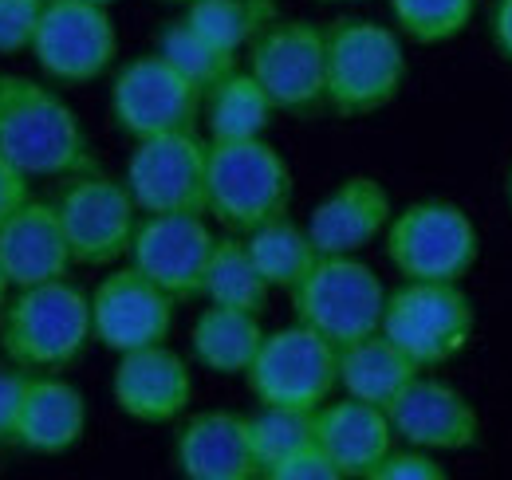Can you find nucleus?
Segmentation results:
<instances>
[{
  "label": "nucleus",
  "instance_id": "obj_1",
  "mask_svg": "<svg viewBox=\"0 0 512 480\" xmlns=\"http://www.w3.org/2000/svg\"><path fill=\"white\" fill-rule=\"evenodd\" d=\"M0 158L28 181L95 170V150L64 95L40 79L0 71Z\"/></svg>",
  "mask_w": 512,
  "mask_h": 480
},
{
  "label": "nucleus",
  "instance_id": "obj_2",
  "mask_svg": "<svg viewBox=\"0 0 512 480\" xmlns=\"http://www.w3.org/2000/svg\"><path fill=\"white\" fill-rule=\"evenodd\" d=\"M95 343L91 296L71 280L12 288L0 307V355L24 374H64Z\"/></svg>",
  "mask_w": 512,
  "mask_h": 480
},
{
  "label": "nucleus",
  "instance_id": "obj_3",
  "mask_svg": "<svg viewBox=\"0 0 512 480\" xmlns=\"http://www.w3.org/2000/svg\"><path fill=\"white\" fill-rule=\"evenodd\" d=\"M296 181L292 166L268 138L209 142L205 170V217L225 233H253L264 221H276L292 209Z\"/></svg>",
  "mask_w": 512,
  "mask_h": 480
},
{
  "label": "nucleus",
  "instance_id": "obj_4",
  "mask_svg": "<svg viewBox=\"0 0 512 480\" xmlns=\"http://www.w3.org/2000/svg\"><path fill=\"white\" fill-rule=\"evenodd\" d=\"M327 40V111L367 119L390 107L406 83L402 36L367 16H339L323 28Z\"/></svg>",
  "mask_w": 512,
  "mask_h": 480
},
{
  "label": "nucleus",
  "instance_id": "obj_5",
  "mask_svg": "<svg viewBox=\"0 0 512 480\" xmlns=\"http://www.w3.org/2000/svg\"><path fill=\"white\" fill-rule=\"evenodd\" d=\"M386 260L402 280L461 284L477 264L481 237L469 213L453 201H414L386 225Z\"/></svg>",
  "mask_w": 512,
  "mask_h": 480
},
{
  "label": "nucleus",
  "instance_id": "obj_6",
  "mask_svg": "<svg viewBox=\"0 0 512 480\" xmlns=\"http://www.w3.org/2000/svg\"><path fill=\"white\" fill-rule=\"evenodd\" d=\"M288 296L296 323L312 327L331 347H347L383 327L386 284L359 256H320Z\"/></svg>",
  "mask_w": 512,
  "mask_h": 480
},
{
  "label": "nucleus",
  "instance_id": "obj_7",
  "mask_svg": "<svg viewBox=\"0 0 512 480\" xmlns=\"http://www.w3.org/2000/svg\"><path fill=\"white\" fill-rule=\"evenodd\" d=\"M473 323H477V311L461 284L402 280L394 292H386L379 331L422 370H434L469 347Z\"/></svg>",
  "mask_w": 512,
  "mask_h": 480
},
{
  "label": "nucleus",
  "instance_id": "obj_8",
  "mask_svg": "<svg viewBox=\"0 0 512 480\" xmlns=\"http://www.w3.org/2000/svg\"><path fill=\"white\" fill-rule=\"evenodd\" d=\"M245 382L260 406L308 410L316 414L339 386V347H331L304 323L264 331Z\"/></svg>",
  "mask_w": 512,
  "mask_h": 480
},
{
  "label": "nucleus",
  "instance_id": "obj_9",
  "mask_svg": "<svg viewBox=\"0 0 512 480\" xmlns=\"http://www.w3.org/2000/svg\"><path fill=\"white\" fill-rule=\"evenodd\" d=\"M56 213L64 225L71 260L83 268L119 264L130 252V240L142 217L127 181L103 174L99 166L67 178L64 193L56 197Z\"/></svg>",
  "mask_w": 512,
  "mask_h": 480
},
{
  "label": "nucleus",
  "instance_id": "obj_10",
  "mask_svg": "<svg viewBox=\"0 0 512 480\" xmlns=\"http://www.w3.org/2000/svg\"><path fill=\"white\" fill-rule=\"evenodd\" d=\"M249 71L276 111L316 115L327 107V40L312 20H276L249 44Z\"/></svg>",
  "mask_w": 512,
  "mask_h": 480
},
{
  "label": "nucleus",
  "instance_id": "obj_11",
  "mask_svg": "<svg viewBox=\"0 0 512 480\" xmlns=\"http://www.w3.org/2000/svg\"><path fill=\"white\" fill-rule=\"evenodd\" d=\"M28 56L52 83H95L119 56V32L111 8L91 0H48Z\"/></svg>",
  "mask_w": 512,
  "mask_h": 480
},
{
  "label": "nucleus",
  "instance_id": "obj_12",
  "mask_svg": "<svg viewBox=\"0 0 512 480\" xmlns=\"http://www.w3.org/2000/svg\"><path fill=\"white\" fill-rule=\"evenodd\" d=\"M201 87H193L182 71H174L158 52L119 67L111 79V122L134 138H158L174 130H197L201 122Z\"/></svg>",
  "mask_w": 512,
  "mask_h": 480
},
{
  "label": "nucleus",
  "instance_id": "obj_13",
  "mask_svg": "<svg viewBox=\"0 0 512 480\" xmlns=\"http://www.w3.org/2000/svg\"><path fill=\"white\" fill-rule=\"evenodd\" d=\"M205 170L209 138L174 130L134 142L123 181L138 213H205Z\"/></svg>",
  "mask_w": 512,
  "mask_h": 480
},
{
  "label": "nucleus",
  "instance_id": "obj_14",
  "mask_svg": "<svg viewBox=\"0 0 512 480\" xmlns=\"http://www.w3.org/2000/svg\"><path fill=\"white\" fill-rule=\"evenodd\" d=\"M174 315H178V300L166 288H158L150 276H142L134 264L107 272L91 292L95 343L115 355L166 343L174 331Z\"/></svg>",
  "mask_w": 512,
  "mask_h": 480
},
{
  "label": "nucleus",
  "instance_id": "obj_15",
  "mask_svg": "<svg viewBox=\"0 0 512 480\" xmlns=\"http://www.w3.org/2000/svg\"><path fill=\"white\" fill-rule=\"evenodd\" d=\"M213 240L205 213H142L127 260L178 303L201 300Z\"/></svg>",
  "mask_w": 512,
  "mask_h": 480
},
{
  "label": "nucleus",
  "instance_id": "obj_16",
  "mask_svg": "<svg viewBox=\"0 0 512 480\" xmlns=\"http://www.w3.org/2000/svg\"><path fill=\"white\" fill-rule=\"evenodd\" d=\"M386 418L394 437H402L406 445L430 449V453H461L477 445L481 418L473 410V402L449 386L442 378H410L402 386V394L386 406Z\"/></svg>",
  "mask_w": 512,
  "mask_h": 480
},
{
  "label": "nucleus",
  "instance_id": "obj_17",
  "mask_svg": "<svg viewBox=\"0 0 512 480\" xmlns=\"http://www.w3.org/2000/svg\"><path fill=\"white\" fill-rule=\"evenodd\" d=\"M111 398H115L119 414H127L138 425H170L190 410V362L170 343L127 351V355H119V366L111 374Z\"/></svg>",
  "mask_w": 512,
  "mask_h": 480
},
{
  "label": "nucleus",
  "instance_id": "obj_18",
  "mask_svg": "<svg viewBox=\"0 0 512 480\" xmlns=\"http://www.w3.org/2000/svg\"><path fill=\"white\" fill-rule=\"evenodd\" d=\"M394 217L390 189L371 174L343 178L308 217V233L320 256H359L371 240L386 233Z\"/></svg>",
  "mask_w": 512,
  "mask_h": 480
},
{
  "label": "nucleus",
  "instance_id": "obj_19",
  "mask_svg": "<svg viewBox=\"0 0 512 480\" xmlns=\"http://www.w3.org/2000/svg\"><path fill=\"white\" fill-rule=\"evenodd\" d=\"M174 465L186 480H253L256 457L249 418L233 410H201L174 433Z\"/></svg>",
  "mask_w": 512,
  "mask_h": 480
},
{
  "label": "nucleus",
  "instance_id": "obj_20",
  "mask_svg": "<svg viewBox=\"0 0 512 480\" xmlns=\"http://www.w3.org/2000/svg\"><path fill=\"white\" fill-rule=\"evenodd\" d=\"M0 264H4V272L12 280V288L64 280L75 260H71V248H67L56 201L28 197L0 225Z\"/></svg>",
  "mask_w": 512,
  "mask_h": 480
},
{
  "label": "nucleus",
  "instance_id": "obj_21",
  "mask_svg": "<svg viewBox=\"0 0 512 480\" xmlns=\"http://www.w3.org/2000/svg\"><path fill=\"white\" fill-rule=\"evenodd\" d=\"M316 441L343 480H371L375 465L394 449V429L383 406L343 394L339 402L327 398L316 410Z\"/></svg>",
  "mask_w": 512,
  "mask_h": 480
},
{
  "label": "nucleus",
  "instance_id": "obj_22",
  "mask_svg": "<svg viewBox=\"0 0 512 480\" xmlns=\"http://www.w3.org/2000/svg\"><path fill=\"white\" fill-rule=\"evenodd\" d=\"M87 433V398L64 374H28L16 449L36 457H64Z\"/></svg>",
  "mask_w": 512,
  "mask_h": 480
},
{
  "label": "nucleus",
  "instance_id": "obj_23",
  "mask_svg": "<svg viewBox=\"0 0 512 480\" xmlns=\"http://www.w3.org/2000/svg\"><path fill=\"white\" fill-rule=\"evenodd\" d=\"M418 374H422V366L402 347H394L383 331L339 347V390L347 398H359V402L386 410L402 394V386Z\"/></svg>",
  "mask_w": 512,
  "mask_h": 480
},
{
  "label": "nucleus",
  "instance_id": "obj_24",
  "mask_svg": "<svg viewBox=\"0 0 512 480\" xmlns=\"http://www.w3.org/2000/svg\"><path fill=\"white\" fill-rule=\"evenodd\" d=\"M260 343H264V327H260V315H253V311L209 303L193 319V359L201 362L205 370L221 374V378H245V370L253 366Z\"/></svg>",
  "mask_w": 512,
  "mask_h": 480
},
{
  "label": "nucleus",
  "instance_id": "obj_25",
  "mask_svg": "<svg viewBox=\"0 0 512 480\" xmlns=\"http://www.w3.org/2000/svg\"><path fill=\"white\" fill-rule=\"evenodd\" d=\"M276 115L272 99L256 83L253 71H229L221 83H213L201 99V122L209 130V142H241L264 138L268 122Z\"/></svg>",
  "mask_w": 512,
  "mask_h": 480
},
{
  "label": "nucleus",
  "instance_id": "obj_26",
  "mask_svg": "<svg viewBox=\"0 0 512 480\" xmlns=\"http://www.w3.org/2000/svg\"><path fill=\"white\" fill-rule=\"evenodd\" d=\"M268 296H272V288L256 268L249 240L241 233H225V237L213 240V252H209V264H205V280H201V300L260 315L268 307Z\"/></svg>",
  "mask_w": 512,
  "mask_h": 480
},
{
  "label": "nucleus",
  "instance_id": "obj_27",
  "mask_svg": "<svg viewBox=\"0 0 512 480\" xmlns=\"http://www.w3.org/2000/svg\"><path fill=\"white\" fill-rule=\"evenodd\" d=\"M245 240H249L256 268L272 292H292L312 272V264L320 260V248L308 233V225H296L292 213L264 221L260 229L245 233Z\"/></svg>",
  "mask_w": 512,
  "mask_h": 480
},
{
  "label": "nucleus",
  "instance_id": "obj_28",
  "mask_svg": "<svg viewBox=\"0 0 512 480\" xmlns=\"http://www.w3.org/2000/svg\"><path fill=\"white\" fill-rule=\"evenodd\" d=\"M186 20L213 48L241 56L256 36L280 20V0H193Z\"/></svg>",
  "mask_w": 512,
  "mask_h": 480
},
{
  "label": "nucleus",
  "instance_id": "obj_29",
  "mask_svg": "<svg viewBox=\"0 0 512 480\" xmlns=\"http://www.w3.org/2000/svg\"><path fill=\"white\" fill-rule=\"evenodd\" d=\"M154 52L170 63L174 71H182L193 87H201V95H205L213 83H221L229 71H237V56L213 48L197 28H190L186 16L174 20V24H166V28L158 32V48H154Z\"/></svg>",
  "mask_w": 512,
  "mask_h": 480
},
{
  "label": "nucleus",
  "instance_id": "obj_30",
  "mask_svg": "<svg viewBox=\"0 0 512 480\" xmlns=\"http://www.w3.org/2000/svg\"><path fill=\"white\" fill-rule=\"evenodd\" d=\"M249 437H253L256 473L268 477L280 461H288L296 449L316 441V414L308 410H280V406H260V414L249 418Z\"/></svg>",
  "mask_w": 512,
  "mask_h": 480
},
{
  "label": "nucleus",
  "instance_id": "obj_31",
  "mask_svg": "<svg viewBox=\"0 0 512 480\" xmlns=\"http://www.w3.org/2000/svg\"><path fill=\"white\" fill-rule=\"evenodd\" d=\"M477 12V0H390L398 36L414 44H449L457 40Z\"/></svg>",
  "mask_w": 512,
  "mask_h": 480
},
{
  "label": "nucleus",
  "instance_id": "obj_32",
  "mask_svg": "<svg viewBox=\"0 0 512 480\" xmlns=\"http://www.w3.org/2000/svg\"><path fill=\"white\" fill-rule=\"evenodd\" d=\"M44 4L48 0H0V56H16L32 48Z\"/></svg>",
  "mask_w": 512,
  "mask_h": 480
},
{
  "label": "nucleus",
  "instance_id": "obj_33",
  "mask_svg": "<svg viewBox=\"0 0 512 480\" xmlns=\"http://www.w3.org/2000/svg\"><path fill=\"white\" fill-rule=\"evenodd\" d=\"M371 480H446V465L430 449L406 445V449H390L375 465Z\"/></svg>",
  "mask_w": 512,
  "mask_h": 480
},
{
  "label": "nucleus",
  "instance_id": "obj_34",
  "mask_svg": "<svg viewBox=\"0 0 512 480\" xmlns=\"http://www.w3.org/2000/svg\"><path fill=\"white\" fill-rule=\"evenodd\" d=\"M264 480H343V477H339L335 461L320 449V441H312V445L296 449L288 461H280L276 469H268Z\"/></svg>",
  "mask_w": 512,
  "mask_h": 480
},
{
  "label": "nucleus",
  "instance_id": "obj_35",
  "mask_svg": "<svg viewBox=\"0 0 512 480\" xmlns=\"http://www.w3.org/2000/svg\"><path fill=\"white\" fill-rule=\"evenodd\" d=\"M24 390H28V374L16 366H0V445H16Z\"/></svg>",
  "mask_w": 512,
  "mask_h": 480
},
{
  "label": "nucleus",
  "instance_id": "obj_36",
  "mask_svg": "<svg viewBox=\"0 0 512 480\" xmlns=\"http://www.w3.org/2000/svg\"><path fill=\"white\" fill-rule=\"evenodd\" d=\"M28 197H32V181L24 178L16 166H8V162L0 158V225H4Z\"/></svg>",
  "mask_w": 512,
  "mask_h": 480
},
{
  "label": "nucleus",
  "instance_id": "obj_37",
  "mask_svg": "<svg viewBox=\"0 0 512 480\" xmlns=\"http://www.w3.org/2000/svg\"><path fill=\"white\" fill-rule=\"evenodd\" d=\"M489 32H493V44L501 48V56L512 60V0H497L493 12H489Z\"/></svg>",
  "mask_w": 512,
  "mask_h": 480
},
{
  "label": "nucleus",
  "instance_id": "obj_38",
  "mask_svg": "<svg viewBox=\"0 0 512 480\" xmlns=\"http://www.w3.org/2000/svg\"><path fill=\"white\" fill-rule=\"evenodd\" d=\"M8 296H12V280H8V272H4V264H0V307L8 303Z\"/></svg>",
  "mask_w": 512,
  "mask_h": 480
},
{
  "label": "nucleus",
  "instance_id": "obj_39",
  "mask_svg": "<svg viewBox=\"0 0 512 480\" xmlns=\"http://www.w3.org/2000/svg\"><path fill=\"white\" fill-rule=\"evenodd\" d=\"M320 4H363V0H320Z\"/></svg>",
  "mask_w": 512,
  "mask_h": 480
},
{
  "label": "nucleus",
  "instance_id": "obj_40",
  "mask_svg": "<svg viewBox=\"0 0 512 480\" xmlns=\"http://www.w3.org/2000/svg\"><path fill=\"white\" fill-rule=\"evenodd\" d=\"M91 4H103V8H111V4H119V0H91Z\"/></svg>",
  "mask_w": 512,
  "mask_h": 480
},
{
  "label": "nucleus",
  "instance_id": "obj_41",
  "mask_svg": "<svg viewBox=\"0 0 512 480\" xmlns=\"http://www.w3.org/2000/svg\"><path fill=\"white\" fill-rule=\"evenodd\" d=\"M166 4H193V0H166Z\"/></svg>",
  "mask_w": 512,
  "mask_h": 480
},
{
  "label": "nucleus",
  "instance_id": "obj_42",
  "mask_svg": "<svg viewBox=\"0 0 512 480\" xmlns=\"http://www.w3.org/2000/svg\"><path fill=\"white\" fill-rule=\"evenodd\" d=\"M509 205H512V174H509Z\"/></svg>",
  "mask_w": 512,
  "mask_h": 480
}]
</instances>
